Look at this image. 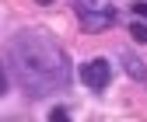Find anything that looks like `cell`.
Here are the masks:
<instances>
[{
	"instance_id": "obj_7",
	"label": "cell",
	"mask_w": 147,
	"mask_h": 122,
	"mask_svg": "<svg viewBox=\"0 0 147 122\" xmlns=\"http://www.w3.org/2000/svg\"><path fill=\"white\" fill-rule=\"evenodd\" d=\"M11 91V77H7V63H0V98H7Z\"/></svg>"
},
{
	"instance_id": "obj_1",
	"label": "cell",
	"mask_w": 147,
	"mask_h": 122,
	"mask_svg": "<svg viewBox=\"0 0 147 122\" xmlns=\"http://www.w3.org/2000/svg\"><path fill=\"white\" fill-rule=\"evenodd\" d=\"M11 56L4 59L7 66L18 70V80L28 84V94L42 98L56 87H67V77H70V59L67 52L49 39V35H39V31H21L11 39Z\"/></svg>"
},
{
	"instance_id": "obj_9",
	"label": "cell",
	"mask_w": 147,
	"mask_h": 122,
	"mask_svg": "<svg viewBox=\"0 0 147 122\" xmlns=\"http://www.w3.org/2000/svg\"><path fill=\"white\" fill-rule=\"evenodd\" d=\"M35 4H39V7H49V4H53V0H35Z\"/></svg>"
},
{
	"instance_id": "obj_5",
	"label": "cell",
	"mask_w": 147,
	"mask_h": 122,
	"mask_svg": "<svg viewBox=\"0 0 147 122\" xmlns=\"http://www.w3.org/2000/svg\"><path fill=\"white\" fill-rule=\"evenodd\" d=\"M130 39L137 42V45H147V21H130Z\"/></svg>"
},
{
	"instance_id": "obj_4",
	"label": "cell",
	"mask_w": 147,
	"mask_h": 122,
	"mask_svg": "<svg viewBox=\"0 0 147 122\" xmlns=\"http://www.w3.org/2000/svg\"><path fill=\"white\" fill-rule=\"evenodd\" d=\"M119 66H123V70H126V73H130L137 84H147V66L133 56L130 49H123V52H119Z\"/></svg>"
},
{
	"instance_id": "obj_3",
	"label": "cell",
	"mask_w": 147,
	"mask_h": 122,
	"mask_svg": "<svg viewBox=\"0 0 147 122\" xmlns=\"http://www.w3.org/2000/svg\"><path fill=\"white\" fill-rule=\"evenodd\" d=\"M77 77H81V84L91 94H105V87L112 84V63L105 56H95V59H88V63L77 66Z\"/></svg>"
},
{
	"instance_id": "obj_8",
	"label": "cell",
	"mask_w": 147,
	"mask_h": 122,
	"mask_svg": "<svg viewBox=\"0 0 147 122\" xmlns=\"http://www.w3.org/2000/svg\"><path fill=\"white\" fill-rule=\"evenodd\" d=\"M133 17H140V21H147V0H133Z\"/></svg>"
},
{
	"instance_id": "obj_6",
	"label": "cell",
	"mask_w": 147,
	"mask_h": 122,
	"mask_svg": "<svg viewBox=\"0 0 147 122\" xmlns=\"http://www.w3.org/2000/svg\"><path fill=\"white\" fill-rule=\"evenodd\" d=\"M46 119H49V122H67V119H70V108H67V105H56Z\"/></svg>"
},
{
	"instance_id": "obj_2",
	"label": "cell",
	"mask_w": 147,
	"mask_h": 122,
	"mask_svg": "<svg viewBox=\"0 0 147 122\" xmlns=\"http://www.w3.org/2000/svg\"><path fill=\"white\" fill-rule=\"evenodd\" d=\"M74 14H77V21H81V31H109V28H116L119 21V11L112 4H84V0H74Z\"/></svg>"
}]
</instances>
